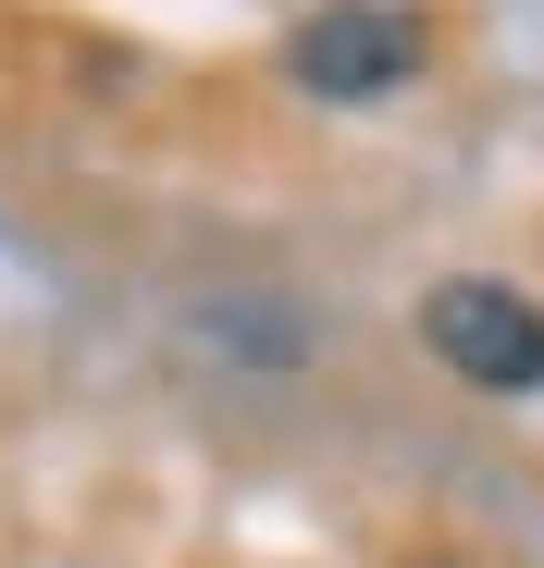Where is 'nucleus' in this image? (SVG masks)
Returning <instances> with one entry per match:
<instances>
[{
	"label": "nucleus",
	"mask_w": 544,
	"mask_h": 568,
	"mask_svg": "<svg viewBox=\"0 0 544 568\" xmlns=\"http://www.w3.org/2000/svg\"><path fill=\"white\" fill-rule=\"evenodd\" d=\"M421 346L459 371V384H483V396H544V310L520 284H495V272L433 284L421 297Z\"/></svg>",
	"instance_id": "nucleus-1"
},
{
	"label": "nucleus",
	"mask_w": 544,
	"mask_h": 568,
	"mask_svg": "<svg viewBox=\"0 0 544 568\" xmlns=\"http://www.w3.org/2000/svg\"><path fill=\"white\" fill-rule=\"evenodd\" d=\"M285 74L310 87V100H334V112L396 100V87L421 74V13H396V0H334V13H310L285 38Z\"/></svg>",
	"instance_id": "nucleus-2"
}]
</instances>
